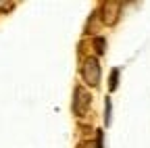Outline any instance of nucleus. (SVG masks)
Returning <instances> with one entry per match:
<instances>
[{"label": "nucleus", "instance_id": "39448f33", "mask_svg": "<svg viewBox=\"0 0 150 148\" xmlns=\"http://www.w3.org/2000/svg\"><path fill=\"white\" fill-rule=\"evenodd\" d=\"M94 44H96V52H98V54L104 52V38H96V40H94Z\"/></svg>", "mask_w": 150, "mask_h": 148}, {"label": "nucleus", "instance_id": "7ed1b4c3", "mask_svg": "<svg viewBox=\"0 0 150 148\" xmlns=\"http://www.w3.org/2000/svg\"><path fill=\"white\" fill-rule=\"evenodd\" d=\"M110 108H112L110 98H106V100H104V123H106V127L110 125Z\"/></svg>", "mask_w": 150, "mask_h": 148}, {"label": "nucleus", "instance_id": "f257e3e1", "mask_svg": "<svg viewBox=\"0 0 150 148\" xmlns=\"http://www.w3.org/2000/svg\"><path fill=\"white\" fill-rule=\"evenodd\" d=\"M83 79L92 86H98L100 84V67H98V61L96 59H88L86 65H83Z\"/></svg>", "mask_w": 150, "mask_h": 148}, {"label": "nucleus", "instance_id": "20e7f679", "mask_svg": "<svg viewBox=\"0 0 150 148\" xmlns=\"http://www.w3.org/2000/svg\"><path fill=\"white\" fill-rule=\"evenodd\" d=\"M117 77H119V69L110 71V90H117Z\"/></svg>", "mask_w": 150, "mask_h": 148}, {"label": "nucleus", "instance_id": "423d86ee", "mask_svg": "<svg viewBox=\"0 0 150 148\" xmlns=\"http://www.w3.org/2000/svg\"><path fill=\"white\" fill-rule=\"evenodd\" d=\"M0 8H11V4H2V2H0Z\"/></svg>", "mask_w": 150, "mask_h": 148}, {"label": "nucleus", "instance_id": "f03ea898", "mask_svg": "<svg viewBox=\"0 0 150 148\" xmlns=\"http://www.w3.org/2000/svg\"><path fill=\"white\" fill-rule=\"evenodd\" d=\"M90 106V94L79 86L77 90H75V98H73V110H75V115H86V110Z\"/></svg>", "mask_w": 150, "mask_h": 148}]
</instances>
